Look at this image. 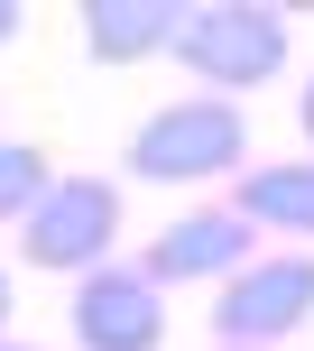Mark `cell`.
Masks as SVG:
<instances>
[{
	"instance_id": "cell-1",
	"label": "cell",
	"mask_w": 314,
	"mask_h": 351,
	"mask_svg": "<svg viewBox=\"0 0 314 351\" xmlns=\"http://www.w3.org/2000/svg\"><path fill=\"white\" fill-rule=\"evenodd\" d=\"M241 167H250V111L222 93H185L130 130V176L148 185H204V176H241Z\"/></svg>"
},
{
	"instance_id": "cell-2",
	"label": "cell",
	"mask_w": 314,
	"mask_h": 351,
	"mask_svg": "<svg viewBox=\"0 0 314 351\" xmlns=\"http://www.w3.org/2000/svg\"><path fill=\"white\" fill-rule=\"evenodd\" d=\"M176 65L194 84H213L222 102L259 93L268 74H287V10H259V0H204L176 28Z\"/></svg>"
},
{
	"instance_id": "cell-3",
	"label": "cell",
	"mask_w": 314,
	"mask_h": 351,
	"mask_svg": "<svg viewBox=\"0 0 314 351\" xmlns=\"http://www.w3.org/2000/svg\"><path fill=\"white\" fill-rule=\"evenodd\" d=\"M111 241H121V185L111 176H56V194L19 222V259L65 268V278L111 268Z\"/></svg>"
},
{
	"instance_id": "cell-4",
	"label": "cell",
	"mask_w": 314,
	"mask_h": 351,
	"mask_svg": "<svg viewBox=\"0 0 314 351\" xmlns=\"http://www.w3.org/2000/svg\"><path fill=\"white\" fill-rule=\"evenodd\" d=\"M305 315H314V250H278V259L241 268V278L222 287L213 333H222V351H268V342L296 333Z\"/></svg>"
},
{
	"instance_id": "cell-5",
	"label": "cell",
	"mask_w": 314,
	"mask_h": 351,
	"mask_svg": "<svg viewBox=\"0 0 314 351\" xmlns=\"http://www.w3.org/2000/svg\"><path fill=\"white\" fill-rule=\"evenodd\" d=\"M167 287L148 278V268H93V278H74V305H65V324H74V342L84 351H157L167 342Z\"/></svg>"
},
{
	"instance_id": "cell-6",
	"label": "cell",
	"mask_w": 314,
	"mask_h": 351,
	"mask_svg": "<svg viewBox=\"0 0 314 351\" xmlns=\"http://www.w3.org/2000/svg\"><path fill=\"white\" fill-rule=\"evenodd\" d=\"M241 268H259V222L231 213V204H204V213H185V222H167L148 241V278L157 287H194V278L231 287Z\"/></svg>"
},
{
	"instance_id": "cell-7",
	"label": "cell",
	"mask_w": 314,
	"mask_h": 351,
	"mask_svg": "<svg viewBox=\"0 0 314 351\" xmlns=\"http://www.w3.org/2000/svg\"><path fill=\"white\" fill-rule=\"evenodd\" d=\"M185 10L176 0H84V47L102 65H148L157 47H176Z\"/></svg>"
},
{
	"instance_id": "cell-8",
	"label": "cell",
	"mask_w": 314,
	"mask_h": 351,
	"mask_svg": "<svg viewBox=\"0 0 314 351\" xmlns=\"http://www.w3.org/2000/svg\"><path fill=\"white\" fill-rule=\"evenodd\" d=\"M231 213H250L259 231H296V241H314V158L241 167V176H231Z\"/></svg>"
},
{
	"instance_id": "cell-9",
	"label": "cell",
	"mask_w": 314,
	"mask_h": 351,
	"mask_svg": "<svg viewBox=\"0 0 314 351\" xmlns=\"http://www.w3.org/2000/svg\"><path fill=\"white\" fill-rule=\"evenodd\" d=\"M56 194V158L37 139H0V222H28Z\"/></svg>"
},
{
	"instance_id": "cell-10",
	"label": "cell",
	"mask_w": 314,
	"mask_h": 351,
	"mask_svg": "<svg viewBox=\"0 0 314 351\" xmlns=\"http://www.w3.org/2000/svg\"><path fill=\"white\" fill-rule=\"evenodd\" d=\"M10 37H19V0H0V47H10Z\"/></svg>"
},
{
	"instance_id": "cell-11",
	"label": "cell",
	"mask_w": 314,
	"mask_h": 351,
	"mask_svg": "<svg viewBox=\"0 0 314 351\" xmlns=\"http://www.w3.org/2000/svg\"><path fill=\"white\" fill-rule=\"evenodd\" d=\"M296 121H305V139H314V84H305V93H296Z\"/></svg>"
},
{
	"instance_id": "cell-12",
	"label": "cell",
	"mask_w": 314,
	"mask_h": 351,
	"mask_svg": "<svg viewBox=\"0 0 314 351\" xmlns=\"http://www.w3.org/2000/svg\"><path fill=\"white\" fill-rule=\"evenodd\" d=\"M0 342H10V268H0Z\"/></svg>"
},
{
	"instance_id": "cell-13",
	"label": "cell",
	"mask_w": 314,
	"mask_h": 351,
	"mask_svg": "<svg viewBox=\"0 0 314 351\" xmlns=\"http://www.w3.org/2000/svg\"><path fill=\"white\" fill-rule=\"evenodd\" d=\"M0 351H37V342H0Z\"/></svg>"
}]
</instances>
